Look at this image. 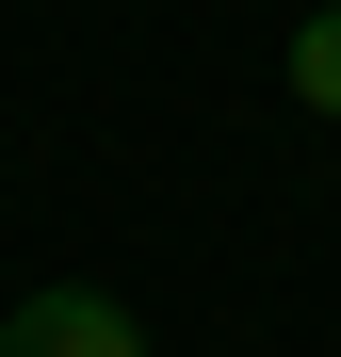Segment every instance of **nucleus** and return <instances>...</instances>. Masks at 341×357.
<instances>
[{
	"mask_svg": "<svg viewBox=\"0 0 341 357\" xmlns=\"http://www.w3.org/2000/svg\"><path fill=\"white\" fill-rule=\"evenodd\" d=\"M0 357H146V309H114L98 276H49L0 309Z\"/></svg>",
	"mask_w": 341,
	"mask_h": 357,
	"instance_id": "1",
	"label": "nucleus"
},
{
	"mask_svg": "<svg viewBox=\"0 0 341 357\" xmlns=\"http://www.w3.org/2000/svg\"><path fill=\"white\" fill-rule=\"evenodd\" d=\"M276 82H293V114H325V130H341V0L293 33V66H276Z\"/></svg>",
	"mask_w": 341,
	"mask_h": 357,
	"instance_id": "2",
	"label": "nucleus"
}]
</instances>
